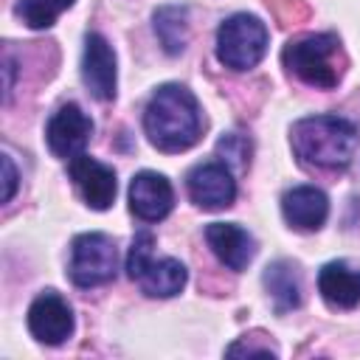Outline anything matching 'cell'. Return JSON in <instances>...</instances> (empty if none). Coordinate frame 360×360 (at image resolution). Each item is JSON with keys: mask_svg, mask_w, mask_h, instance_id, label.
I'll use <instances>...</instances> for the list:
<instances>
[{"mask_svg": "<svg viewBox=\"0 0 360 360\" xmlns=\"http://www.w3.org/2000/svg\"><path fill=\"white\" fill-rule=\"evenodd\" d=\"M143 129L155 149L183 152L200 138V107L188 87L163 84L143 110Z\"/></svg>", "mask_w": 360, "mask_h": 360, "instance_id": "cell-1", "label": "cell"}, {"mask_svg": "<svg viewBox=\"0 0 360 360\" xmlns=\"http://www.w3.org/2000/svg\"><path fill=\"white\" fill-rule=\"evenodd\" d=\"M292 149L304 163L321 169H343L352 163L360 135L352 121L338 115H309L292 124Z\"/></svg>", "mask_w": 360, "mask_h": 360, "instance_id": "cell-2", "label": "cell"}, {"mask_svg": "<svg viewBox=\"0 0 360 360\" xmlns=\"http://www.w3.org/2000/svg\"><path fill=\"white\" fill-rule=\"evenodd\" d=\"M281 59L290 73L321 90H332L343 76V51L335 34L298 37L284 45Z\"/></svg>", "mask_w": 360, "mask_h": 360, "instance_id": "cell-3", "label": "cell"}, {"mask_svg": "<svg viewBox=\"0 0 360 360\" xmlns=\"http://www.w3.org/2000/svg\"><path fill=\"white\" fill-rule=\"evenodd\" d=\"M155 248V236L149 231H138L127 256V273L132 281H138V287L149 295V298H172L186 287V267L183 262L163 256L155 259L152 256Z\"/></svg>", "mask_w": 360, "mask_h": 360, "instance_id": "cell-4", "label": "cell"}, {"mask_svg": "<svg viewBox=\"0 0 360 360\" xmlns=\"http://www.w3.org/2000/svg\"><path fill=\"white\" fill-rule=\"evenodd\" d=\"M267 51V28L253 14H231L217 28V59L231 70H250Z\"/></svg>", "mask_w": 360, "mask_h": 360, "instance_id": "cell-5", "label": "cell"}, {"mask_svg": "<svg viewBox=\"0 0 360 360\" xmlns=\"http://www.w3.org/2000/svg\"><path fill=\"white\" fill-rule=\"evenodd\" d=\"M118 250L107 233H82L70 245V281L76 287H98L115 278Z\"/></svg>", "mask_w": 360, "mask_h": 360, "instance_id": "cell-6", "label": "cell"}, {"mask_svg": "<svg viewBox=\"0 0 360 360\" xmlns=\"http://www.w3.org/2000/svg\"><path fill=\"white\" fill-rule=\"evenodd\" d=\"M28 329L39 343H48V346L65 343L70 338V332H73V309H70V304L53 290L37 295L34 304L28 307Z\"/></svg>", "mask_w": 360, "mask_h": 360, "instance_id": "cell-7", "label": "cell"}, {"mask_svg": "<svg viewBox=\"0 0 360 360\" xmlns=\"http://www.w3.org/2000/svg\"><path fill=\"white\" fill-rule=\"evenodd\" d=\"M90 132H93V121L87 118V112L79 107V104H62L51 121H48V129H45V138H48V146L56 158H76L84 152L87 141H90Z\"/></svg>", "mask_w": 360, "mask_h": 360, "instance_id": "cell-8", "label": "cell"}, {"mask_svg": "<svg viewBox=\"0 0 360 360\" xmlns=\"http://www.w3.org/2000/svg\"><path fill=\"white\" fill-rule=\"evenodd\" d=\"M186 186H188V197L205 211L228 208L236 197V180L222 160L194 166L186 177Z\"/></svg>", "mask_w": 360, "mask_h": 360, "instance_id": "cell-9", "label": "cell"}, {"mask_svg": "<svg viewBox=\"0 0 360 360\" xmlns=\"http://www.w3.org/2000/svg\"><path fill=\"white\" fill-rule=\"evenodd\" d=\"M68 172H70V180L76 183L82 200H84L90 208L104 211V208L112 205L115 191H118V183H115V172H112L110 166H104V163H98L96 158H90V155L82 152V155L70 158Z\"/></svg>", "mask_w": 360, "mask_h": 360, "instance_id": "cell-10", "label": "cell"}, {"mask_svg": "<svg viewBox=\"0 0 360 360\" xmlns=\"http://www.w3.org/2000/svg\"><path fill=\"white\" fill-rule=\"evenodd\" d=\"M82 79L98 101L115 98V51L101 34L84 37V53H82Z\"/></svg>", "mask_w": 360, "mask_h": 360, "instance_id": "cell-11", "label": "cell"}, {"mask_svg": "<svg viewBox=\"0 0 360 360\" xmlns=\"http://www.w3.org/2000/svg\"><path fill=\"white\" fill-rule=\"evenodd\" d=\"M174 205L172 183L158 172H138L129 183V208L143 222L163 219Z\"/></svg>", "mask_w": 360, "mask_h": 360, "instance_id": "cell-12", "label": "cell"}, {"mask_svg": "<svg viewBox=\"0 0 360 360\" xmlns=\"http://www.w3.org/2000/svg\"><path fill=\"white\" fill-rule=\"evenodd\" d=\"M205 239H208V248L214 250V256L228 270H236V273L245 270L256 253L253 236L233 222H211L205 228Z\"/></svg>", "mask_w": 360, "mask_h": 360, "instance_id": "cell-13", "label": "cell"}, {"mask_svg": "<svg viewBox=\"0 0 360 360\" xmlns=\"http://www.w3.org/2000/svg\"><path fill=\"white\" fill-rule=\"evenodd\" d=\"M281 211L295 231H318L329 217V200L315 186H295L281 197Z\"/></svg>", "mask_w": 360, "mask_h": 360, "instance_id": "cell-14", "label": "cell"}, {"mask_svg": "<svg viewBox=\"0 0 360 360\" xmlns=\"http://www.w3.org/2000/svg\"><path fill=\"white\" fill-rule=\"evenodd\" d=\"M318 290L329 307L352 309L360 304V270L346 262H329L318 273Z\"/></svg>", "mask_w": 360, "mask_h": 360, "instance_id": "cell-15", "label": "cell"}, {"mask_svg": "<svg viewBox=\"0 0 360 360\" xmlns=\"http://www.w3.org/2000/svg\"><path fill=\"white\" fill-rule=\"evenodd\" d=\"M264 287H267V295L273 298V307L276 312H290L301 304V281H298V273L290 262L278 259L273 264L264 267Z\"/></svg>", "mask_w": 360, "mask_h": 360, "instance_id": "cell-16", "label": "cell"}, {"mask_svg": "<svg viewBox=\"0 0 360 360\" xmlns=\"http://www.w3.org/2000/svg\"><path fill=\"white\" fill-rule=\"evenodd\" d=\"M188 11L186 6H160L155 11V34L169 56L180 53L188 42Z\"/></svg>", "mask_w": 360, "mask_h": 360, "instance_id": "cell-17", "label": "cell"}, {"mask_svg": "<svg viewBox=\"0 0 360 360\" xmlns=\"http://www.w3.org/2000/svg\"><path fill=\"white\" fill-rule=\"evenodd\" d=\"M76 0H20L17 6H14V11H17V17L28 25V28H34V31H39V28H51L53 22H56V17L65 11V8H70Z\"/></svg>", "mask_w": 360, "mask_h": 360, "instance_id": "cell-18", "label": "cell"}, {"mask_svg": "<svg viewBox=\"0 0 360 360\" xmlns=\"http://www.w3.org/2000/svg\"><path fill=\"white\" fill-rule=\"evenodd\" d=\"M250 152H253L250 141L239 132H228L217 141V155L231 172H245L248 163H250Z\"/></svg>", "mask_w": 360, "mask_h": 360, "instance_id": "cell-19", "label": "cell"}, {"mask_svg": "<svg viewBox=\"0 0 360 360\" xmlns=\"http://www.w3.org/2000/svg\"><path fill=\"white\" fill-rule=\"evenodd\" d=\"M264 6L270 8L278 25H298L309 17V8L304 6V0H264Z\"/></svg>", "mask_w": 360, "mask_h": 360, "instance_id": "cell-20", "label": "cell"}, {"mask_svg": "<svg viewBox=\"0 0 360 360\" xmlns=\"http://www.w3.org/2000/svg\"><path fill=\"white\" fill-rule=\"evenodd\" d=\"M0 163H3V202H11V197L17 191V169L8 155H3Z\"/></svg>", "mask_w": 360, "mask_h": 360, "instance_id": "cell-21", "label": "cell"}, {"mask_svg": "<svg viewBox=\"0 0 360 360\" xmlns=\"http://www.w3.org/2000/svg\"><path fill=\"white\" fill-rule=\"evenodd\" d=\"M228 354H262V357H276V346H256L250 343V338L245 335L239 343L228 346Z\"/></svg>", "mask_w": 360, "mask_h": 360, "instance_id": "cell-22", "label": "cell"}, {"mask_svg": "<svg viewBox=\"0 0 360 360\" xmlns=\"http://www.w3.org/2000/svg\"><path fill=\"white\" fill-rule=\"evenodd\" d=\"M6 101H8V96H11V76H14V62H11V56H6Z\"/></svg>", "mask_w": 360, "mask_h": 360, "instance_id": "cell-23", "label": "cell"}]
</instances>
